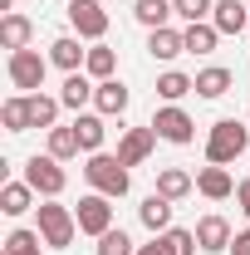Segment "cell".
I'll use <instances>...</instances> for the list:
<instances>
[{
    "label": "cell",
    "instance_id": "cell-1",
    "mask_svg": "<svg viewBox=\"0 0 250 255\" xmlns=\"http://www.w3.org/2000/svg\"><path fill=\"white\" fill-rule=\"evenodd\" d=\"M84 177H89V187L103 191V196H127V187H132V172H127L118 157H108V152H89V162H84Z\"/></svg>",
    "mask_w": 250,
    "mask_h": 255
},
{
    "label": "cell",
    "instance_id": "cell-2",
    "mask_svg": "<svg viewBox=\"0 0 250 255\" xmlns=\"http://www.w3.org/2000/svg\"><path fill=\"white\" fill-rule=\"evenodd\" d=\"M246 147H250V128H246V123H236V118H221V123H211V137H206V162L226 167V162L241 157Z\"/></svg>",
    "mask_w": 250,
    "mask_h": 255
},
{
    "label": "cell",
    "instance_id": "cell-3",
    "mask_svg": "<svg viewBox=\"0 0 250 255\" xmlns=\"http://www.w3.org/2000/svg\"><path fill=\"white\" fill-rule=\"evenodd\" d=\"M34 211H39V236H44V246L69 251V246H74V231H79V216H74L69 206H59L54 196H44Z\"/></svg>",
    "mask_w": 250,
    "mask_h": 255
},
{
    "label": "cell",
    "instance_id": "cell-4",
    "mask_svg": "<svg viewBox=\"0 0 250 255\" xmlns=\"http://www.w3.org/2000/svg\"><path fill=\"white\" fill-rule=\"evenodd\" d=\"M44 69H49V59H44L39 49H15V54L5 59L10 84H15V89H25V94H39V84H44Z\"/></svg>",
    "mask_w": 250,
    "mask_h": 255
},
{
    "label": "cell",
    "instance_id": "cell-5",
    "mask_svg": "<svg viewBox=\"0 0 250 255\" xmlns=\"http://www.w3.org/2000/svg\"><path fill=\"white\" fill-rule=\"evenodd\" d=\"M25 182H30L39 196H59V191L69 187V172L59 167V157H49V152L39 157V152H34V157L25 162Z\"/></svg>",
    "mask_w": 250,
    "mask_h": 255
},
{
    "label": "cell",
    "instance_id": "cell-6",
    "mask_svg": "<svg viewBox=\"0 0 250 255\" xmlns=\"http://www.w3.org/2000/svg\"><path fill=\"white\" fill-rule=\"evenodd\" d=\"M108 201H113V196H103V191H89V196H79V211H74V216H79V231H84V236H103V231H113V206H108Z\"/></svg>",
    "mask_w": 250,
    "mask_h": 255
},
{
    "label": "cell",
    "instance_id": "cell-7",
    "mask_svg": "<svg viewBox=\"0 0 250 255\" xmlns=\"http://www.w3.org/2000/svg\"><path fill=\"white\" fill-rule=\"evenodd\" d=\"M69 25L79 39H103L108 34V10L98 0H69Z\"/></svg>",
    "mask_w": 250,
    "mask_h": 255
},
{
    "label": "cell",
    "instance_id": "cell-8",
    "mask_svg": "<svg viewBox=\"0 0 250 255\" xmlns=\"http://www.w3.org/2000/svg\"><path fill=\"white\" fill-rule=\"evenodd\" d=\"M152 128H157L162 142H177V147H187L191 137H196V123L187 118V108H177V103L157 108V113H152Z\"/></svg>",
    "mask_w": 250,
    "mask_h": 255
},
{
    "label": "cell",
    "instance_id": "cell-9",
    "mask_svg": "<svg viewBox=\"0 0 250 255\" xmlns=\"http://www.w3.org/2000/svg\"><path fill=\"white\" fill-rule=\"evenodd\" d=\"M152 147H157V128H127L123 137H118V162L123 167H142V162L152 157Z\"/></svg>",
    "mask_w": 250,
    "mask_h": 255
},
{
    "label": "cell",
    "instance_id": "cell-10",
    "mask_svg": "<svg viewBox=\"0 0 250 255\" xmlns=\"http://www.w3.org/2000/svg\"><path fill=\"white\" fill-rule=\"evenodd\" d=\"M231 241H236V236H231V221H226V216H201V221H196V246L206 255L231 251Z\"/></svg>",
    "mask_w": 250,
    "mask_h": 255
},
{
    "label": "cell",
    "instance_id": "cell-11",
    "mask_svg": "<svg viewBox=\"0 0 250 255\" xmlns=\"http://www.w3.org/2000/svg\"><path fill=\"white\" fill-rule=\"evenodd\" d=\"M30 34H34V20L30 15H20V10H10V15H0V44L15 54V49H30Z\"/></svg>",
    "mask_w": 250,
    "mask_h": 255
},
{
    "label": "cell",
    "instance_id": "cell-12",
    "mask_svg": "<svg viewBox=\"0 0 250 255\" xmlns=\"http://www.w3.org/2000/svg\"><path fill=\"white\" fill-rule=\"evenodd\" d=\"M196 191H201L206 201H226V196H236V182H231V172H226V167L211 162V167H201V172H196Z\"/></svg>",
    "mask_w": 250,
    "mask_h": 255
},
{
    "label": "cell",
    "instance_id": "cell-13",
    "mask_svg": "<svg viewBox=\"0 0 250 255\" xmlns=\"http://www.w3.org/2000/svg\"><path fill=\"white\" fill-rule=\"evenodd\" d=\"M211 25H216L221 34H241V30H250V10L241 5V0H216Z\"/></svg>",
    "mask_w": 250,
    "mask_h": 255
},
{
    "label": "cell",
    "instance_id": "cell-14",
    "mask_svg": "<svg viewBox=\"0 0 250 255\" xmlns=\"http://www.w3.org/2000/svg\"><path fill=\"white\" fill-rule=\"evenodd\" d=\"M137 221L147 226L152 236H162V231H172V201L162 196V191H152L142 206H137Z\"/></svg>",
    "mask_w": 250,
    "mask_h": 255
},
{
    "label": "cell",
    "instance_id": "cell-15",
    "mask_svg": "<svg viewBox=\"0 0 250 255\" xmlns=\"http://www.w3.org/2000/svg\"><path fill=\"white\" fill-rule=\"evenodd\" d=\"M127 103H132V94H127V89L118 84V79H103V84L94 89V108L103 113V118H118V113H123Z\"/></svg>",
    "mask_w": 250,
    "mask_h": 255
},
{
    "label": "cell",
    "instance_id": "cell-16",
    "mask_svg": "<svg viewBox=\"0 0 250 255\" xmlns=\"http://www.w3.org/2000/svg\"><path fill=\"white\" fill-rule=\"evenodd\" d=\"M147 54H152V59H177V54H187V34L172 30V25H162V30L147 34Z\"/></svg>",
    "mask_w": 250,
    "mask_h": 255
},
{
    "label": "cell",
    "instance_id": "cell-17",
    "mask_svg": "<svg viewBox=\"0 0 250 255\" xmlns=\"http://www.w3.org/2000/svg\"><path fill=\"white\" fill-rule=\"evenodd\" d=\"M84 59H89V49H79V39H74V34H59V39L49 44V64H59L64 74H79Z\"/></svg>",
    "mask_w": 250,
    "mask_h": 255
},
{
    "label": "cell",
    "instance_id": "cell-18",
    "mask_svg": "<svg viewBox=\"0 0 250 255\" xmlns=\"http://www.w3.org/2000/svg\"><path fill=\"white\" fill-rule=\"evenodd\" d=\"M94 89H98V84L89 79V74H84V69H79V74H69V79H64V89H59V103L79 113L84 103H94Z\"/></svg>",
    "mask_w": 250,
    "mask_h": 255
},
{
    "label": "cell",
    "instance_id": "cell-19",
    "mask_svg": "<svg viewBox=\"0 0 250 255\" xmlns=\"http://www.w3.org/2000/svg\"><path fill=\"white\" fill-rule=\"evenodd\" d=\"M0 123H5V132H30L34 118H30V94H15L0 103Z\"/></svg>",
    "mask_w": 250,
    "mask_h": 255
},
{
    "label": "cell",
    "instance_id": "cell-20",
    "mask_svg": "<svg viewBox=\"0 0 250 255\" xmlns=\"http://www.w3.org/2000/svg\"><path fill=\"white\" fill-rule=\"evenodd\" d=\"M34 196H39V191H34L30 182H5V187H0V211H5V216H25L34 206Z\"/></svg>",
    "mask_w": 250,
    "mask_h": 255
},
{
    "label": "cell",
    "instance_id": "cell-21",
    "mask_svg": "<svg viewBox=\"0 0 250 255\" xmlns=\"http://www.w3.org/2000/svg\"><path fill=\"white\" fill-rule=\"evenodd\" d=\"M231 89H236V74L221 69V64H211V69L196 74V94H201V98H226Z\"/></svg>",
    "mask_w": 250,
    "mask_h": 255
},
{
    "label": "cell",
    "instance_id": "cell-22",
    "mask_svg": "<svg viewBox=\"0 0 250 255\" xmlns=\"http://www.w3.org/2000/svg\"><path fill=\"white\" fill-rule=\"evenodd\" d=\"M191 187H196V177H191V172H182V167H162V172H157V191H162L167 201L191 196Z\"/></svg>",
    "mask_w": 250,
    "mask_h": 255
},
{
    "label": "cell",
    "instance_id": "cell-23",
    "mask_svg": "<svg viewBox=\"0 0 250 255\" xmlns=\"http://www.w3.org/2000/svg\"><path fill=\"white\" fill-rule=\"evenodd\" d=\"M74 132H79V147L84 152H103V113H79L74 118Z\"/></svg>",
    "mask_w": 250,
    "mask_h": 255
},
{
    "label": "cell",
    "instance_id": "cell-24",
    "mask_svg": "<svg viewBox=\"0 0 250 255\" xmlns=\"http://www.w3.org/2000/svg\"><path fill=\"white\" fill-rule=\"evenodd\" d=\"M113 69H118V54H113L108 44H94L89 59H84V74H89L94 84H103V79H113Z\"/></svg>",
    "mask_w": 250,
    "mask_h": 255
},
{
    "label": "cell",
    "instance_id": "cell-25",
    "mask_svg": "<svg viewBox=\"0 0 250 255\" xmlns=\"http://www.w3.org/2000/svg\"><path fill=\"white\" fill-rule=\"evenodd\" d=\"M132 15H137V25H147V30H162L177 10H172V0H137L132 5Z\"/></svg>",
    "mask_w": 250,
    "mask_h": 255
},
{
    "label": "cell",
    "instance_id": "cell-26",
    "mask_svg": "<svg viewBox=\"0 0 250 255\" xmlns=\"http://www.w3.org/2000/svg\"><path fill=\"white\" fill-rule=\"evenodd\" d=\"M182 34H187V54H211V49L221 44V30L211 25V20H201V25H187Z\"/></svg>",
    "mask_w": 250,
    "mask_h": 255
},
{
    "label": "cell",
    "instance_id": "cell-27",
    "mask_svg": "<svg viewBox=\"0 0 250 255\" xmlns=\"http://www.w3.org/2000/svg\"><path fill=\"white\" fill-rule=\"evenodd\" d=\"M196 94V79H187L182 69H167L162 79H157V98H167V103H177V98Z\"/></svg>",
    "mask_w": 250,
    "mask_h": 255
},
{
    "label": "cell",
    "instance_id": "cell-28",
    "mask_svg": "<svg viewBox=\"0 0 250 255\" xmlns=\"http://www.w3.org/2000/svg\"><path fill=\"white\" fill-rule=\"evenodd\" d=\"M84 147H79V132H74V123L69 128H49V157H59V162H69V157H79Z\"/></svg>",
    "mask_w": 250,
    "mask_h": 255
},
{
    "label": "cell",
    "instance_id": "cell-29",
    "mask_svg": "<svg viewBox=\"0 0 250 255\" xmlns=\"http://www.w3.org/2000/svg\"><path fill=\"white\" fill-rule=\"evenodd\" d=\"M39 246H44V236H39V231H25V226L5 236V255H44Z\"/></svg>",
    "mask_w": 250,
    "mask_h": 255
},
{
    "label": "cell",
    "instance_id": "cell-30",
    "mask_svg": "<svg viewBox=\"0 0 250 255\" xmlns=\"http://www.w3.org/2000/svg\"><path fill=\"white\" fill-rule=\"evenodd\" d=\"M59 98H49V94H30V118H34V128H59L54 118H59Z\"/></svg>",
    "mask_w": 250,
    "mask_h": 255
},
{
    "label": "cell",
    "instance_id": "cell-31",
    "mask_svg": "<svg viewBox=\"0 0 250 255\" xmlns=\"http://www.w3.org/2000/svg\"><path fill=\"white\" fill-rule=\"evenodd\" d=\"M162 246H167V255H196L201 251V246H196V231H182V226L162 231Z\"/></svg>",
    "mask_w": 250,
    "mask_h": 255
},
{
    "label": "cell",
    "instance_id": "cell-32",
    "mask_svg": "<svg viewBox=\"0 0 250 255\" xmlns=\"http://www.w3.org/2000/svg\"><path fill=\"white\" fill-rule=\"evenodd\" d=\"M98 255H137V246L127 241V231L113 226V231H103V236H98Z\"/></svg>",
    "mask_w": 250,
    "mask_h": 255
},
{
    "label": "cell",
    "instance_id": "cell-33",
    "mask_svg": "<svg viewBox=\"0 0 250 255\" xmlns=\"http://www.w3.org/2000/svg\"><path fill=\"white\" fill-rule=\"evenodd\" d=\"M172 10L187 20V25H201V20H211V10H216V0H172Z\"/></svg>",
    "mask_w": 250,
    "mask_h": 255
},
{
    "label": "cell",
    "instance_id": "cell-34",
    "mask_svg": "<svg viewBox=\"0 0 250 255\" xmlns=\"http://www.w3.org/2000/svg\"><path fill=\"white\" fill-rule=\"evenodd\" d=\"M236 206L246 211V221H250V177H246V182H241V187H236Z\"/></svg>",
    "mask_w": 250,
    "mask_h": 255
},
{
    "label": "cell",
    "instance_id": "cell-35",
    "mask_svg": "<svg viewBox=\"0 0 250 255\" xmlns=\"http://www.w3.org/2000/svg\"><path fill=\"white\" fill-rule=\"evenodd\" d=\"M231 255H250V231H241V236L231 241Z\"/></svg>",
    "mask_w": 250,
    "mask_h": 255
},
{
    "label": "cell",
    "instance_id": "cell-36",
    "mask_svg": "<svg viewBox=\"0 0 250 255\" xmlns=\"http://www.w3.org/2000/svg\"><path fill=\"white\" fill-rule=\"evenodd\" d=\"M137 255H167V246H162V236H152L147 246H137Z\"/></svg>",
    "mask_w": 250,
    "mask_h": 255
},
{
    "label": "cell",
    "instance_id": "cell-37",
    "mask_svg": "<svg viewBox=\"0 0 250 255\" xmlns=\"http://www.w3.org/2000/svg\"><path fill=\"white\" fill-rule=\"evenodd\" d=\"M10 5H15V0H0V10H5V15H10Z\"/></svg>",
    "mask_w": 250,
    "mask_h": 255
},
{
    "label": "cell",
    "instance_id": "cell-38",
    "mask_svg": "<svg viewBox=\"0 0 250 255\" xmlns=\"http://www.w3.org/2000/svg\"><path fill=\"white\" fill-rule=\"evenodd\" d=\"M246 5H250V0H246Z\"/></svg>",
    "mask_w": 250,
    "mask_h": 255
}]
</instances>
